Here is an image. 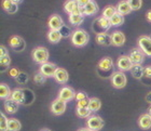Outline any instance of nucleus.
<instances>
[{"mask_svg":"<svg viewBox=\"0 0 151 131\" xmlns=\"http://www.w3.org/2000/svg\"><path fill=\"white\" fill-rule=\"evenodd\" d=\"M90 36L83 29H77L71 35V43L76 47H83L88 42Z\"/></svg>","mask_w":151,"mask_h":131,"instance_id":"f257e3e1","label":"nucleus"},{"mask_svg":"<svg viewBox=\"0 0 151 131\" xmlns=\"http://www.w3.org/2000/svg\"><path fill=\"white\" fill-rule=\"evenodd\" d=\"M32 60L38 64H44L49 60V51L44 47H37L32 51Z\"/></svg>","mask_w":151,"mask_h":131,"instance_id":"f03ea898","label":"nucleus"},{"mask_svg":"<svg viewBox=\"0 0 151 131\" xmlns=\"http://www.w3.org/2000/svg\"><path fill=\"white\" fill-rule=\"evenodd\" d=\"M86 126H88V128L91 131H99L101 129L104 128L105 122L101 116L93 115V116H90L88 118Z\"/></svg>","mask_w":151,"mask_h":131,"instance_id":"7ed1b4c3","label":"nucleus"},{"mask_svg":"<svg viewBox=\"0 0 151 131\" xmlns=\"http://www.w3.org/2000/svg\"><path fill=\"white\" fill-rule=\"evenodd\" d=\"M111 83L116 89H122L127 83V78H126V76L124 75L123 72L119 70V72H116V73L112 74V76H111Z\"/></svg>","mask_w":151,"mask_h":131,"instance_id":"20e7f679","label":"nucleus"},{"mask_svg":"<svg viewBox=\"0 0 151 131\" xmlns=\"http://www.w3.org/2000/svg\"><path fill=\"white\" fill-rule=\"evenodd\" d=\"M66 107H67V102H65V101L57 98L51 104V112L53 113L54 115H57V116L62 115V114L65 113Z\"/></svg>","mask_w":151,"mask_h":131,"instance_id":"39448f33","label":"nucleus"},{"mask_svg":"<svg viewBox=\"0 0 151 131\" xmlns=\"http://www.w3.org/2000/svg\"><path fill=\"white\" fill-rule=\"evenodd\" d=\"M138 47L146 55L151 56V38L149 36H140L138 38Z\"/></svg>","mask_w":151,"mask_h":131,"instance_id":"423d86ee","label":"nucleus"},{"mask_svg":"<svg viewBox=\"0 0 151 131\" xmlns=\"http://www.w3.org/2000/svg\"><path fill=\"white\" fill-rule=\"evenodd\" d=\"M129 56L132 61L133 65H142L145 61V53L140 49H132Z\"/></svg>","mask_w":151,"mask_h":131,"instance_id":"0eeeda50","label":"nucleus"},{"mask_svg":"<svg viewBox=\"0 0 151 131\" xmlns=\"http://www.w3.org/2000/svg\"><path fill=\"white\" fill-rule=\"evenodd\" d=\"M9 45L12 49H14V51L21 52L23 51L26 47V43L24 41V39L19 36H12L9 39Z\"/></svg>","mask_w":151,"mask_h":131,"instance_id":"6e6552de","label":"nucleus"},{"mask_svg":"<svg viewBox=\"0 0 151 131\" xmlns=\"http://www.w3.org/2000/svg\"><path fill=\"white\" fill-rule=\"evenodd\" d=\"M64 10L68 14H73V13H82V7L79 6L77 0H67L64 4Z\"/></svg>","mask_w":151,"mask_h":131,"instance_id":"1a4fd4ad","label":"nucleus"},{"mask_svg":"<svg viewBox=\"0 0 151 131\" xmlns=\"http://www.w3.org/2000/svg\"><path fill=\"white\" fill-rule=\"evenodd\" d=\"M76 94L77 93L75 92V90L73 88H70V87H64V88H62L60 90V92H58V99L63 100L65 102H69L73 99H75Z\"/></svg>","mask_w":151,"mask_h":131,"instance_id":"9d476101","label":"nucleus"},{"mask_svg":"<svg viewBox=\"0 0 151 131\" xmlns=\"http://www.w3.org/2000/svg\"><path fill=\"white\" fill-rule=\"evenodd\" d=\"M116 66L119 67V69L121 72H125V70H131L133 67V63L131 61L129 56L127 55H122L116 61Z\"/></svg>","mask_w":151,"mask_h":131,"instance_id":"9b49d317","label":"nucleus"},{"mask_svg":"<svg viewBox=\"0 0 151 131\" xmlns=\"http://www.w3.org/2000/svg\"><path fill=\"white\" fill-rule=\"evenodd\" d=\"M47 25H49L51 30H60V28L64 26V21L60 15L53 14L49 20Z\"/></svg>","mask_w":151,"mask_h":131,"instance_id":"f8f14e48","label":"nucleus"},{"mask_svg":"<svg viewBox=\"0 0 151 131\" xmlns=\"http://www.w3.org/2000/svg\"><path fill=\"white\" fill-rule=\"evenodd\" d=\"M56 69H57V67L54 63L47 62V63H44V64L41 65L40 73L43 74L45 77H54V74H55Z\"/></svg>","mask_w":151,"mask_h":131,"instance_id":"ddd939ff","label":"nucleus"},{"mask_svg":"<svg viewBox=\"0 0 151 131\" xmlns=\"http://www.w3.org/2000/svg\"><path fill=\"white\" fill-rule=\"evenodd\" d=\"M98 12V6L94 0H92L88 4L82 7V13L83 15H94Z\"/></svg>","mask_w":151,"mask_h":131,"instance_id":"4468645a","label":"nucleus"},{"mask_svg":"<svg viewBox=\"0 0 151 131\" xmlns=\"http://www.w3.org/2000/svg\"><path fill=\"white\" fill-rule=\"evenodd\" d=\"M125 42V35L122 32H114L111 34V43L114 47H121Z\"/></svg>","mask_w":151,"mask_h":131,"instance_id":"2eb2a0df","label":"nucleus"},{"mask_svg":"<svg viewBox=\"0 0 151 131\" xmlns=\"http://www.w3.org/2000/svg\"><path fill=\"white\" fill-rule=\"evenodd\" d=\"M11 99L14 100L19 104H24L26 103V93L25 90L23 89H14L11 94Z\"/></svg>","mask_w":151,"mask_h":131,"instance_id":"dca6fc26","label":"nucleus"},{"mask_svg":"<svg viewBox=\"0 0 151 131\" xmlns=\"http://www.w3.org/2000/svg\"><path fill=\"white\" fill-rule=\"evenodd\" d=\"M133 10L129 6V3L127 0H121L118 4H116V12L122 14V15H127L132 12Z\"/></svg>","mask_w":151,"mask_h":131,"instance_id":"f3484780","label":"nucleus"},{"mask_svg":"<svg viewBox=\"0 0 151 131\" xmlns=\"http://www.w3.org/2000/svg\"><path fill=\"white\" fill-rule=\"evenodd\" d=\"M95 40L98 45L101 46H110L111 43V35H108L107 33H97L95 36Z\"/></svg>","mask_w":151,"mask_h":131,"instance_id":"a211bd4d","label":"nucleus"},{"mask_svg":"<svg viewBox=\"0 0 151 131\" xmlns=\"http://www.w3.org/2000/svg\"><path fill=\"white\" fill-rule=\"evenodd\" d=\"M19 103H16L14 100H12L11 98L10 99H6V101H4V104H3V106H4V109L6 111V113H9V114H14V113H16L17 111H19Z\"/></svg>","mask_w":151,"mask_h":131,"instance_id":"6ab92c4d","label":"nucleus"},{"mask_svg":"<svg viewBox=\"0 0 151 131\" xmlns=\"http://www.w3.org/2000/svg\"><path fill=\"white\" fill-rule=\"evenodd\" d=\"M54 78H55V80H56L57 83H67V80H68V73H67L66 69L60 68V67H57L56 72L54 74Z\"/></svg>","mask_w":151,"mask_h":131,"instance_id":"aec40b11","label":"nucleus"},{"mask_svg":"<svg viewBox=\"0 0 151 131\" xmlns=\"http://www.w3.org/2000/svg\"><path fill=\"white\" fill-rule=\"evenodd\" d=\"M139 127L144 130H148L151 128V116L149 114H142L138 119Z\"/></svg>","mask_w":151,"mask_h":131,"instance_id":"412c9836","label":"nucleus"},{"mask_svg":"<svg viewBox=\"0 0 151 131\" xmlns=\"http://www.w3.org/2000/svg\"><path fill=\"white\" fill-rule=\"evenodd\" d=\"M112 67H113V62L111 60V58H108V56L101 59V61H99V63H98V68L104 70V72L110 70Z\"/></svg>","mask_w":151,"mask_h":131,"instance_id":"4be33fe9","label":"nucleus"},{"mask_svg":"<svg viewBox=\"0 0 151 131\" xmlns=\"http://www.w3.org/2000/svg\"><path fill=\"white\" fill-rule=\"evenodd\" d=\"M2 8L10 14H13L17 11V6L11 1V0H2Z\"/></svg>","mask_w":151,"mask_h":131,"instance_id":"5701e85b","label":"nucleus"},{"mask_svg":"<svg viewBox=\"0 0 151 131\" xmlns=\"http://www.w3.org/2000/svg\"><path fill=\"white\" fill-rule=\"evenodd\" d=\"M101 107V101L98 98H90V105L88 109L91 112H97Z\"/></svg>","mask_w":151,"mask_h":131,"instance_id":"b1692460","label":"nucleus"},{"mask_svg":"<svg viewBox=\"0 0 151 131\" xmlns=\"http://www.w3.org/2000/svg\"><path fill=\"white\" fill-rule=\"evenodd\" d=\"M47 39L52 43H57L62 39V34L60 30H50L47 33Z\"/></svg>","mask_w":151,"mask_h":131,"instance_id":"393cba45","label":"nucleus"},{"mask_svg":"<svg viewBox=\"0 0 151 131\" xmlns=\"http://www.w3.org/2000/svg\"><path fill=\"white\" fill-rule=\"evenodd\" d=\"M144 72H145V69L142 68V65H133L132 69H131L133 77L136 79H142L144 76Z\"/></svg>","mask_w":151,"mask_h":131,"instance_id":"a878e982","label":"nucleus"},{"mask_svg":"<svg viewBox=\"0 0 151 131\" xmlns=\"http://www.w3.org/2000/svg\"><path fill=\"white\" fill-rule=\"evenodd\" d=\"M84 20V16L81 13H73V14H69V22L73 25L78 26L80 25Z\"/></svg>","mask_w":151,"mask_h":131,"instance_id":"bb28decb","label":"nucleus"},{"mask_svg":"<svg viewBox=\"0 0 151 131\" xmlns=\"http://www.w3.org/2000/svg\"><path fill=\"white\" fill-rule=\"evenodd\" d=\"M22 128V124L19 120L15 118H9V124H8V131H19Z\"/></svg>","mask_w":151,"mask_h":131,"instance_id":"cd10ccee","label":"nucleus"},{"mask_svg":"<svg viewBox=\"0 0 151 131\" xmlns=\"http://www.w3.org/2000/svg\"><path fill=\"white\" fill-rule=\"evenodd\" d=\"M11 94H12V91L10 90L9 86L6 83H1L0 85V96H1V99H9V98H11Z\"/></svg>","mask_w":151,"mask_h":131,"instance_id":"c85d7f7f","label":"nucleus"},{"mask_svg":"<svg viewBox=\"0 0 151 131\" xmlns=\"http://www.w3.org/2000/svg\"><path fill=\"white\" fill-rule=\"evenodd\" d=\"M91 113L92 112L90 111V109L80 107V106H77V109H76V114L80 118H88L91 116Z\"/></svg>","mask_w":151,"mask_h":131,"instance_id":"c756f323","label":"nucleus"},{"mask_svg":"<svg viewBox=\"0 0 151 131\" xmlns=\"http://www.w3.org/2000/svg\"><path fill=\"white\" fill-rule=\"evenodd\" d=\"M123 23H124V16L118 12L110 19V24L112 26H120L122 25Z\"/></svg>","mask_w":151,"mask_h":131,"instance_id":"7c9ffc66","label":"nucleus"},{"mask_svg":"<svg viewBox=\"0 0 151 131\" xmlns=\"http://www.w3.org/2000/svg\"><path fill=\"white\" fill-rule=\"evenodd\" d=\"M116 13V8L113 6H107L103 10V16L108 20H110Z\"/></svg>","mask_w":151,"mask_h":131,"instance_id":"2f4dec72","label":"nucleus"},{"mask_svg":"<svg viewBox=\"0 0 151 131\" xmlns=\"http://www.w3.org/2000/svg\"><path fill=\"white\" fill-rule=\"evenodd\" d=\"M10 64H11V59H10L9 54L4 55V56H0V65L2 67V72L4 70V68L8 69Z\"/></svg>","mask_w":151,"mask_h":131,"instance_id":"473e14b6","label":"nucleus"},{"mask_svg":"<svg viewBox=\"0 0 151 131\" xmlns=\"http://www.w3.org/2000/svg\"><path fill=\"white\" fill-rule=\"evenodd\" d=\"M97 23H98V25L101 26V28H104V29H108L111 26L110 20L106 19V17H104V16L99 17V19L97 20Z\"/></svg>","mask_w":151,"mask_h":131,"instance_id":"72a5a7b5","label":"nucleus"},{"mask_svg":"<svg viewBox=\"0 0 151 131\" xmlns=\"http://www.w3.org/2000/svg\"><path fill=\"white\" fill-rule=\"evenodd\" d=\"M45 80H47V77L44 76L43 74H41L40 72L38 74H36L35 77H34V81H35L36 85L38 86H40V85H43L45 83Z\"/></svg>","mask_w":151,"mask_h":131,"instance_id":"f704fd0d","label":"nucleus"},{"mask_svg":"<svg viewBox=\"0 0 151 131\" xmlns=\"http://www.w3.org/2000/svg\"><path fill=\"white\" fill-rule=\"evenodd\" d=\"M129 3V6L132 8L133 11H137L142 8V0H127Z\"/></svg>","mask_w":151,"mask_h":131,"instance_id":"c9c22d12","label":"nucleus"},{"mask_svg":"<svg viewBox=\"0 0 151 131\" xmlns=\"http://www.w3.org/2000/svg\"><path fill=\"white\" fill-rule=\"evenodd\" d=\"M1 124H0V130L1 131H8V124H9V118H6V115L1 113Z\"/></svg>","mask_w":151,"mask_h":131,"instance_id":"e433bc0d","label":"nucleus"},{"mask_svg":"<svg viewBox=\"0 0 151 131\" xmlns=\"http://www.w3.org/2000/svg\"><path fill=\"white\" fill-rule=\"evenodd\" d=\"M16 83H19V85H24V83H26L27 81H28V76H27V74L25 73H19V75L15 78Z\"/></svg>","mask_w":151,"mask_h":131,"instance_id":"4c0bfd02","label":"nucleus"},{"mask_svg":"<svg viewBox=\"0 0 151 131\" xmlns=\"http://www.w3.org/2000/svg\"><path fill=\"white\" fill-rule=\"evenodd\" d=\"M88 105H90V99H84L81 100L77 103V106H80V107H85V109H88Z\"/></svg>","mask_w":151,"mask_h":131,"instance_id":"58836bf2","label":"nucleus"},{"mask_svg":"<svg viewBox=\"0 0 151 131\" xmlns=\"http://www.w3.org/2000/svg\"><path fill=\"white\" fill-rule=\"evenodd\" d=\"M19 73H21V72H19V70L17 69L16 67H12V68L9 70V75L11 77H13V78H16V77L19 75Z\"/></svg>","mask_w":151,"mask_h":131,"instance_id":"ea45409f","label":"nucleus"},{"mask_svg":"<svg viewBox=\"0 0 151 131\" xmlns=\"http://www.w3.org/2000/svg\"><path fill=\"white\" fill-rule=\"evenodd\" d=\"M75 99L77 100V102H79V101H81V100L88 99V96H86V93H84V92H78L76 94Z\"/></svg>","mask_w":151,"mask_h":131,"instance_id":"a19ab883","label":"nucleus"},{"mask_svg":"<svg viewBox=\"0 0 151 131\" xmlns=\"http://www.w3.org/2000/svg\"><path fill=\"white\" fill-rule=\"evenodd\" d=\"M144 76L146 78H149L151 79V66H147L145 68V72H144Z\"/></svg>","mask_w":151,"mask_h":131,"instance_id":"79ce46f5","label":"nucleus"},{"mask_svg":"<svg viewBox=\"0 0 151 131\" xmlns=\"http://www.w3.org/2000/svg\"><path fill=\"white\" fill-rule=\"evenodd\" d=\"M90 1H92V0H77V2L79 3L80 7H84L85 4H88Z\"/></svg>","mask_w":151,"mask_h":131,"instance_id":"37998d69","label":"nucleus"},{"mask_svg":"<svg viewBox=\"0 0 151 131\" xmlns=\"http://www.w3.org/2000/svg\"><path fill=\"white\" fill-rule=\"evenodd\" d=\"M0 49H1V53H0V56H4V55L8 54V51H6V49L4 46H1L0 47Z\"/></svg>","mask_w":151,"mask_h":131,"instance_id":"c03bdc74","label":"nucleus"},{"mask_svg":"<svg viewBox=\"0 0 151 131\" xmlns=\"http://www.w3.org/2000/svg\"><path fill=\"white\" fill-rule=\"evenodd\" d=\"M146 19H147V21H148V22L151 23V10L147 11V13H146Z\"/></svg>","mask_w":151,"mask_h":131,"instance_id":"a18cd8bd","label":"nucleus"},{"mask_svg":"<svg viewBox=\"0 0 151 131\" xmlns=\"http://www.w3.org/2000/svg\"><path fill=\"white\" fill-rule=\"evenodd\" d=\"M146 101H147V102L149 103V104H151V92H149L148 94H147V96H146Z\"/></svg>","mask_w":151,"mask_h":131,"instance_id":"49530a36","label":"nucleus"},{"mask_svg":"<svg viewBox=\"0 0 151 131\" xmlns=\"http://www.w3.org/2000/svg\"><path fill=\"white\" fill-rule=\"evenodd\" d=\"M11 1H12L13 3H14V4H16V6H17V4H19V3H21L23 1V0H11Z\"/></svg>","mask_w":151,"mask_h":131,"instance_id":"de8ad7c7","label":"nucleus"},{"mask_svg":"<svg viewBox=\"0 0 151 131\" xmlns=\"http://www.w3.org/2000/svg\"><path fill=\"white\" fill-rule=\"evenodd\" d=\"M78 131H91V130H90V129H88V127H86V128H81V129H79Z\"/></svg>","mask_w":151,"mask_h":131,"instance_id":"09e8293b","label":"nucleus"},{"mask_svg":"<svg viewBox=\"0 0 151 131\" xmlns=\"http://www.w3.org/2000/svg\"><path fill=\"white\" fill-rule=\"evenodd\" d=\"M148 114L151 116V105H150V107H149V109H148Z\"/></svg>","mask_w":151,"mask_h":131,"instance_id":"8fccbe9b","label":"nucleus"},{"mask_svg":"<svg viewBox=\"0 0 151 131\" xmlns=\"http://www.w3.org/2000/svg\"><path fill=\"white\" fill-rule=\"evenodd\" d=\"M41 131H51V130H49V129H43V130H41Z\"/></svg>","mask_w":151,"mask_h":131,"instance_id":"3c124183","label":"nucleus"}]
</instances>
